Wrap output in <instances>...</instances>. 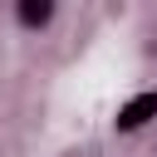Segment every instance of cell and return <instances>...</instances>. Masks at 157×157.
I'll use <instances>...</instances> for the list:
<instances>
[{
    "mask_svg": "<svg viewBox=\"0 0 157 157\" xmlns=\"http://www.w3.org/2000/svg\"><path fill=\"white\" fill-rule=\"evenodd\" d=\"M152 118H157V93H137V98H128V103L118 108L113 128H118V132H137V128H147Z\"/></svg>",
    "mask_w": 157,
    "mask_h": 157,
    "instance_id": "cell-1",
    "label": "cell"
},
{
    "mask_svg": "<svg viewBox=\"0 0 157 157\" xmlns=\"http://www.w3.org/2000/svg\"><path fill=\"white\" fill-rule=\"evenodd\" d=\"M54 10H59V0H15V15L25 29H44L54 20Z\"/></svg>",
    "mask_w": 157,
    "mask_h": 157,
    "instance_id": "cell-2",
    "label": "cell"
}]
</instances>
